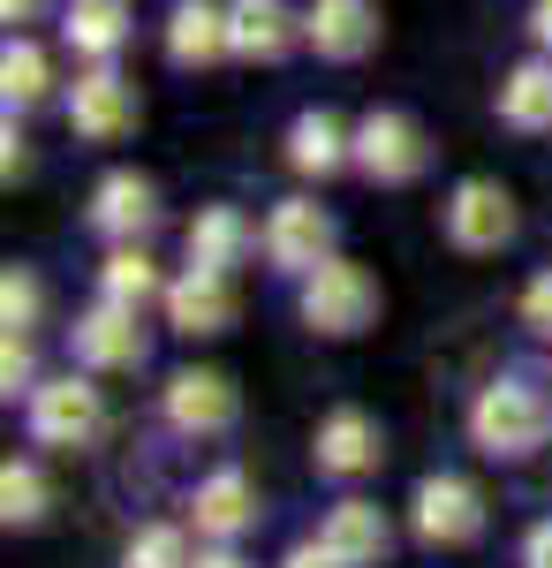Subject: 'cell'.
I'll return each mask as SVG.
<instances>
[{"label": "cell", "mask_w": 552, "mask_h": 568, "mask_svg": "<svg viewBox=\"0 0 552 568\" xmlns=\"http://www.w3.org/2000/svg\"><path fill=\"white\" fill-rule=\"evenodd\" d=\"M39 16V0H0V23H31Z\"/></svg>", "instance_id": "cell-34"}, {"label": "cell", "mask_w": 552, "mask_h": 568, "mask_svg": "<svg viewBox=\"0 0 552 568\" xmlns=\"http://www.w3.org/2000/svg\"><path fill=\"white\" fill-rule=\"evenodd\" d=\"M69 349L84 372H136L144 364V311H122V304H91L76 326H69Z\"/></svg>", "instance_id": "cell-10"}, {"label": "cell", "mask_w": 552, "mask_h": 568, "mask_svg": "<svg viewBox=\"0 0 552 568\" xmlns=\"http://www.w3.org/2000/svg\"><path fill=\"white\" fill-rule=\"evenodd\" d=\"M296 311H303V326H310V334L348 342V334H364V326L379 318V281H371L356 258H326L318 273H303Z\"/></svg>", "instance_id": "cell-2"}, {"label": "cell", "mask_w": 552, "mask_h": 568, "mask_svg": "<svg viewBox=\"0 0 552 568\" xmlns=\"http://www.w3.org/2000/svg\"><path fill=\"white\" fill-rule=\"evenodd\" d=\"M530 39L552 53V0H530Z\"/></svg>", "instance_id": "cell-32"}, {"label": "cell", "mask_w": 552, "mask_h": 568, "mask_svg": "<svg viewBox=\"0 0 552 568\" xmlns=\"http://www.w3.org/2000/svg\"><path fill=\"white\" fill-rule=\"evenodd\" d=\"M190 524H197V538H213V546H235L243 530L257 524V485L251 470H205L197 478V493H190Z\"/></svg>", "instance_id": "cell-12"}, {"label": "cell", "mask_w": 552, "mask_h": 568, "mask_svg": "<svg viewBox=\"0 0 552 568\" xmlns=\"http://www.w3.org/2000/svg\"><path fill=\"white\" fill-rule=\"evenodd\" d=\"M152 220H160V190H152V175H136V168H114V175L91 190V227L106 243H144Z\"/></svg>", "instance_id": "cell-13"}, {"label": "cell", "mask_w": 552, "mask_h": 568, "mask_svg": "<svg viewBox=\"0 0 552 568\" xmlns=\"http://www.w3.org/2000/svg\"><path fill=\"white\" fill-rule=\"evenodd\" d=\"M492 106H500V122L522 136H545L552 130V61L538 53V61H514L508 77H500V91H492Z\"/></svg>", "instance_id": "cell-20"}, {"label": "cell", "mask_w": 552, "mask_h": 568, "mask_svg": "<svg viewBox=\"0 0 552 568\" xmlns=\"http://www.w3.org/2000/svg\"><path fill=\"white\" fill-rule=\"evenodd\" d=\"M303 39L288 0H227V53L235 61H280Z\"/></svg>", "instance_id": "cell-16"}, {"label": "cell", "mask_w": 552, "mask_h": 568, "mask_svg": "<svg viewBox=\"0 0 552 568\" xmlns=\"http://www.w3.org/2000/svg\"><path fill=\"white\" fill-rule=\"evenodd\" d=\"M469 439H477V455H492V463L538 455L552 439V394L538 387V379H522V372H500L492 387L469 402Z\"/></svg>", "instance_id": "cell-1"}, {"label": "cell", "mask_w": 552, "mask_h": 568, "mask_svg": "<svg viewBox=\"0 0 552 568\" xmlns=\"http://www.w3.org/2000/svg\"><path fill=\"white\" fill-rule=\"evenodd\" d=\"M160 409H167L174 433L190 439H219L235 433V417H243V402H235V379L213 372V364H190V372H174L167 394H160Z\"/></svg>", "instance_id": "cell-6"}, {"label": "cell", "mask_w": 552, "mask_h": 568, "mask_svg": "<svg viewBox=\"0 0 552 568\" xmlns=\"http://www.w3.org/2000/svg\"><path fill=\"white\" fill-rule=\"evenodd\" d=\"M386 455V433L379 417H364V409H334L318 439H310V463H318V478H364V470H379Z\"/></svg>", "instance_id": "cell-15"}, {"label": "cell", "mask_w": 552, "mask_h": 568, "mask_svg": "<svg viewBox=\"0 0 552 568\" xmlns=\"http://www.w3.org/2000/svg\"><path fill=\"white\" fill-rule=\"evenodd\" d=\"M265 258L280 265V273H318V265L334 258V213L326 205H310V197H280L273 213H265Z\"/></svg>", "instance_id": "cell-8"}, {"label": "cell", "mask_w": 552, "mask_h": 568, "mask_svg": "<svg viewBox=\"0 0 552 568\" xmlns=\"http://www.w3.org/2000/svg\"><path fill=\"white\" fill-rule=\"evenodd\" d=\"M99 304H122V311H144V304H167V281L144 243H114L106 265H99Z\"/></svg>", "instance_id": "cell-21"}, {"label": "cell", "mask_w": 552, "mask_h": 568, "mask_svg": "<svg viewBox=\"0 0 552 568\" xmlns=\"http://www.w3.org/2000/svg\"><path fill=\"white\" fill-rule=\"evenodd\" d=\"M182 243H190V265H213V273H235V265L251 258V220L235 213V205H205V213L190 220V235H182Z\"/></svg>", "instance_id": "cell-23"}, {"label": "cell", "mask_w": 552, "mask_h": 568, "mask_svg": "<svg viewBox=\"0 0 552 568\" xmlns=\"http://www.w3.org/2000/svg\"><path fill=\"white\" fill-rule=\"evenodd\" d=\"M280 568H340V554L326 546V538H296V546L280 554Z\"/></svg>", "instance_id": "cell-30"}, {"label": "cell", "mask_w": 552, "mask_h": 568, "mask_svg": "<svg viewBox=\"0 0 552 568\" xmlns=\"http://www.w3.org/2000/svg\"><path fill=\"white\" fill-rule=\"evenodd\" d=\"M0 387H8V402L39 387V379H31V334H8V349H0Z\"/></svg>", "instance_id": "cell-28"}, {"label": "cell", "mask_w": 552, "mask_h": 568, "mask_svg": "<svg viewBox=\"0 0 552 568\" xmlns=\"http://www.w3.org/2000/svg\"><path fill=\"white\" fill-rule=\"evenodd\" d=\"M522 326H530V334H552V265L522 288Z\"/></svg>", "instance_id": "cell-29"}, {"label": "cell", "mask_w": 552, "mask_h": 568, "mask_svg": "<svg viewBox=\"0 0 552 568\" xmlns=\"http://www.w3.org/2000/svg\"><path fill=\"white\" fill-rule=\"evenodd\" d=\"M167 326L205 342V334H227L235 326V273H213V265H182V281H167Z\"/></svg>", "instance_id": "cell-11"}, {"label": "cell", "mask_w": 552, "mask_h": 568, "mask_svg": "<svg viewBox=\"0 0 552 568\" xmlns=\"http://www.w3.org/2000/svg\"><path fill=\"white\" fill-rule=\"evenodd\" d=\"M514 197L500 190V182H484V175H469L454 182V197L439 205V235L462 251V258H492V251H508L514 243Z\"/></svg>", "instance_id": "cell-4"}, {"label": "cell", "mask_w": 552, "mask_h": 568, "mask_svg": "<svg viewBox=\"0 0 552 568\" xmlns=\"http://www.w3.org/2000/svg\"><path fill=\"white\" fill-rule=\"evenodd\" d=\"M122 568H197V561H190V538L174 524H144L122 546Z\"/></svg>", "instance_id": "cell-26"}, {"label": "cell", "mask_w": 552, "mask_h": 568, "mask_svg": "<svg viewBox=\"0 0 552 568\" xmlns=\"http://www.w3.org/2000/svg\"><path fill=\"white\" fill-rule=\"evenodd\" d=\"M23 417H31L39 447H91L106 433V394L91 387L84 372H61V379H39L23 394Z\"/></svg>", "instance_id": "cell-3"}, {"label": "cell", "mask_w": 552, "mask_h": 568, "mask_svg": "<svg viewBox=\"0 0 552 568\" xmlns=\"http://www.w3.org/2000/svg\"><path fill=\"white\" fill-rule=\"evenodd\" d=\"M303 45L318 61H364L379 45V16L371 0H310L303 8Z\"/></svg>", "instance_id": "cell-14"}, {"label": "cell", "mask_w": 552, "mask_h": 568, "mask_svg": "<svg viewBox=\"0 0 552 568\" xmlns=\"http://www.w3.org/2000/svg\"><path fill=\"white\" fill-rule=\"evenodd\" d=\"M136 114H144V99H136V84L114 77V69H84V77L69 84V130L84 136V144H114V136H129Z\"/></svg>", "instance_id": "cell-9"}, {"label": "cell", "mask_w": 552, "mask_h": 568, "mask_svg": "<svg viewBox=\"0 0 552 568\" xmlns=\"http://www.w3.org/2000/svg\"><path fill=\"white\" fill-rule=\"evenodd\" d=\"M219 53H227V0H174L167 61L174 69H213Z\"/></svg>", "instance_id": "cell-19"}, {"label": "cell", "mask_w": 552, "mask_h": 568, "mask_svg": "<svg viewBox=\"0 0 552 568\" xmlns=\"http://www.w3.org/2000/svg\"><path fill=\"white\" fill-rule=\"evenodd\" d=\"M409 524L425 546H477L484 538V500L477 485L439 470V478H417V500H409Z\"/></svg>", "instance_id": "cell-7"}, {"label": "cell", "mask_w": 552, "mask_h": 568, "mask_svg": "<svg viewBox=\"0 0 552 568\" xmlns=\"http://www.w3.org/2000/svg\"><path fill=\"white\" fill-rule=\"evenodd\" d=\"M425 168H431V144L401 106H379V114L356 122V175H371L379 190H401V182H417Z\"/></svg>", "instance_id": "cell-5"}, {"label": "cell", "mask_w": 552, "mask_h": 568, "mask_svg": "<svg viewBox=\"0 0 552 568\" xmlns=\"http://www.w3.org/2000/svg\"><path fill=\"white\" fill-rule=\"evenodd\" d=\"M45 470L39 463H8L0 470V516H8V530H31V524H45Z\"/></svg>", "instance_id": "cell-25"}, {"label": "cell", "mask_w": 552, "mask_h": 568, "mask_svg": "<svg viewBox=\"0 0 552 568\" xmlns=\"http://www.w3.org/2000/svg\"><path fill=\"white\" fill-rule=\"evenodd\" d=\"M318 538L340 554V568H379L386 546H393V524H386L371 500H334L326 524H318Z\"/></svg>", "instance_id": "cell-18"}, {"label": "cell", "mask_w": 552, "mask_h": 568, "mask_svg": "<svg viewBox=\"0 0 552 568\" xmlns=\"http://www.w3.org/2000/svg\"><path fill=\"white\" fill-rule=\"evenodd\" d=\"M522 568H552V524H538L522 538Z\"/></svg>", "instance_id": "cell-31"}, {"label": "cell", "mask_w": 552, "mask_h": 568, "mask_svg": "<svg viewBox=\"0 0 552 568\" xmlns=\"http://www.w3.org/2000/svg\"><path fill=\"white\" fill-rule=\"evenodd\" d=\"M61 39L76 45V61L114 69V53L129 45V8H122V0H76L69 23H61Z\"/></svg>", "instance_id": "cell-22"}, {"label": "cell", "mask_w": 552, "mask_h": 568, "mask_svg": "<svg viewBox=\"0 0 552 568\" xmlns=\"http://www.w3.org/2000/svg\"><path fill=\"white\" fill-rule=\"evenodd\" d=\"M197 568H257V561H243L235 546H213V554H197Z\"/></svg>", "instance_id": "cell-33"}, {"label": "cell", "mask_w": 552, "mask_h": 568, "mask_svg": "<svg viewBox=\"0 0 552 568\" xmlns=\"http://www.w3.org/2000/svg\"><path fill=\"white\" fill-rule=\"evenodd\" d=\"M288 168L296 175H340V168H356V130H340L326 106H303L296 122H288Z\"/></svg>", "instance_id": "cell-17"}, {"label": "cell", "mask_w": 552, "mask_h": 568, "mask_svg": "<svg viewBox=\"0 0 552 568\" xmlns=\"http://www.w3.org/2000/svg\"><path fill=\"white\" fill-rule=\"evenodd\" d=\"M0 318H8V334H31L39 326V281L31 273H8L0 281Z\"/></svg>", "instance_id": "cell-27"}, {"label": "cell", "mask_w": 552, "mask_h": 568, "mask_svg": "<svg viewBox=\"0 0 552 568\" xmlns=\"http://www.w3.org/2000/svg\"><path fill=\"white\" fill-rule=\"evenodd\" d=\"M45 91H53L45 53H39L31 39H8V53H0V99H8V114H31Z\"/></svg>", "instance_id": "cell-24"}]
</instances>
